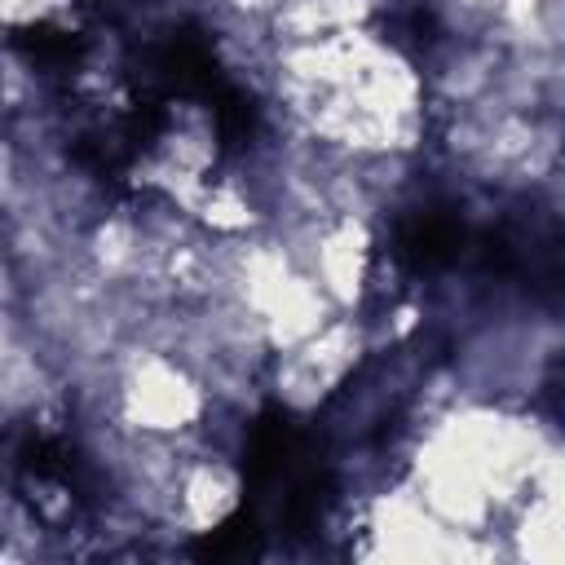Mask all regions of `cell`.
<instances>
[{"label": "cell", "instance_id": "1", "mask_svg": "<svg viewBox=\"0 0 565 565\" xmlns=\"http://www.w3.org/2000/svg\"><path fill=\"white\" fill-rule=\"evenodd\" d=\"M366 362H371V344L362 318L335 313L300 344L269 353L265 397H274L287 415H318L349 388V380H358Z\"/></svg>", "mask_w": 565, "mask_h": 565}, {"label": "cell", "instance_id": "2", "mask_svg": "<svg viewBox=\"0 0 565 565\" xmlns=\"http://www.w3.org/2000/svg\"><path fill=\"white\" fill-rule=\"evenodd\" d=\"M207 406V388L181 358L137 340L115 353V419L124 428L154 437H190L203 424Z\"/></svg>", "mask_w": 565, "mask_h": 565}, {"label": "cell", "instance_id": "3", "mask_svg": "<svg viewBox=\"0 0 565 565\" xmlns=\"http://www.w3.org/2000/svg\"><path fill=\"white\" fill-rule=\"evenodd\" d=\"M238 508H243V468H238V455L190 446L185 459H181L177 486H172L168 530L177 539H199V534L221 530Z\"/></svg>", "mask_w": 565, "mask_h": 565}, {"label": "cell", "instance_id": "4", "mask_svg": "<svg viewBox=\"0 0 565 565\" xmlns=\"http://www.w3.org/2000/svg\"><path fill=\"white\" fill-rule=\"evenodd\" d=\"M75 0H0V35H18V31H35V26H53L71 13Z\"/></svg>", "mask_w": 565, "mask_h": 565}]
</instances>
